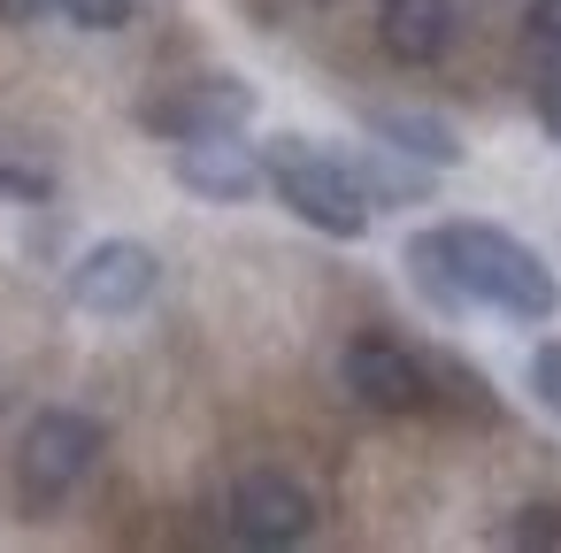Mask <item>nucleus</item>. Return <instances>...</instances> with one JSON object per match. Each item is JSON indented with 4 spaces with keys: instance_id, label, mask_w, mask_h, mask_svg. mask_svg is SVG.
I'll return each mask as SVG.
<instances>
[{
    "instance_id": "8",
    "label": "nucleus",
    "mask_w": 561,
    "mask_h": 553,
    "mask_svg": "<svg viewBox=\"0 0 561 553\" xmlns=\"http://www.w3.org/2000/svg\"><path fill=\"white\" fill-rule=\"evenodd\" d=\"M231 530H239V545H262V553L300 545V538L316 530V499H308V484L285 476V469H247V476L231 484Z\"/></svg>"
},
{
    "instance_id": "5",
    "label": "nucleus",
    "mask_w": 561,
    "mask_h": 553,
    "mask_svg": "<svg viewBox=\"0 0 561 553\" xmlns=\"http://www.w3.org/2000/svg\"><path fill=\"white\" fill-rule=\"evenodd\" d=\"M339 384H346V400H362L369 415H423V407H438L431 354H415V346H400V338H385V331L346 338Z\"/></svg>"
},
{
    "instance_id": "11",
    "label": "nucleus",
    "mask_w": 561,
    "mask_h": 553,
    "mask_svg": "<svg viewBox=\"0 0 561 553\" xmlns=\"http://www.w3.org/2000/svg\"><path fill=\"white\" fill-rule=\"evenodd\" d=\"M369 131H377L385 147H400L408 162H423V170H454V162H461V131H454L446 116H431V108H377Z\"/></svg>"
},
{
    "instance_id": "1",
    "label": "nucleus",
    "mask_w": 561,
    "mask_h": 553,
    "mask_svg": "<svg viewBox=\"0 0 561 553\" xmlns=\"http://www.w3.org/2000/svg\"><path fill=\"white\" fill-rule=\"evenodd\" d=\"M408 277H415V292L438 315L492 308L507 323H546L561 308L553 269L515 231H500V223H438V231H415L408 239Z\"/></svg>"
},
{
    "instance_id": "16",
    "label": "nucleus",
    "mask_w": 561,
    "mask_h": 553,
    "mask_svg": "<svg viewBox=\"0 0 561 553\" xmlns=\"http://www.w3.org/2000/svg\"><path fill=\"white\" fill-rule=\"evenodd\" d=\"M0 200L39 208V200H55V177H47V170H16V162H0Z\"/></svg>"
},
{
    "instance_id": "18",
    "label": "nucleus",
    "mask_w": 561,
    "mask_h": 553,
    "mask_svg": "<svg viewBox=\"0 0 561 553\" xmlns=\"http://www.w3.org/2000/svg\"><path fill=\"white\" fill-rule=\"evenodd\" d=\"M308 9H331V0H308Z\"/></svg>"
},
{
    "instance_id": "2",
    "label": "nucleus",
    "mask_w": 561,
    "mask_h": 553,
    "mask_svg": "<svg viewBox=\"0 0 561 553\" xmlns=\"http://www.w3.org/2000/svg\"><path fill=\"white\" fill-rule=\"evenodd\" d=\"M262 162H270V193H277L308 231H323V239H362V231H369L377 200L362 193V177H354V162H346L339 147H316V139H270Z\"/></svg>"
},
{
    "instance_id": "13",
    "label": "nucleus",
    "mask_w": 561,
    "mask_h": 553,
    "mask_svg": "<svg viewBox=\"0 0 561 553\" xmlns=\"http://www.w3.org/2000/svg\"><path fill=\"white\" fill-rule=\"evenodd\" d=\"M55 16L70 32H124L139 16V0H55Z\"/></svg>"
},
{
    "instance_id": "12",
    "label": "nucleus",
    "mask_w": 561,
    "mask_h": 553,
    "mask_svg": "<svg viewBox=\"0 0 561 553\" xmlns=\"http://www.w3.org/2000/svg\"><path fill=\"white\" fill-rule=\"evenodd\" d=\"M346 162H354V177H362V193H369L377 208H385V200H423V193H431V177H438V170L408 162V154H400V147H385V139H377L369 154H346Z\"/></svg>"
},
{
    "instance_id": "15",
    "label": "nucleus",
    "mask_w": 561,
    "mask_h": 553,
    "mask_svg": "<svg viewBox=\"0 0 561 553\" xmlns=\"http://www.w3.org/2000/svg\"><path fill=\"white\" fill-rule=\"evenodd\" d=\"M530 392H538V407H546V415H561V338L530 346Z\"/></svg>"
},
{
    "instance_id": "17",
    "label": "nucleus",
    "mask_w": 561,
    "mask_h": 553,
    "mask_svg": "<svg viewBox=\"0 0 561 553\" xmlns=\"http://www.w3.org/2000/svg\"><path fill=\"white\" fill-rule=\"evenodd\" d=\"M55 16V0H0V24H39Z\"/></svg>"
},
{
    "instance_id": "7",
    "label": "nucleus",
    "mask_w": 561,
    "mask_h": 553,
    "mask_svg": "<svg viewBox=\"0 0 561 553\" xmlns=\"http://www.w3.org/2000/svg\"><path fill=\"white\" fill-rule=\"evenodd\" d=\"M170 177L193 193V200H216V208H239L270 185V162L262 147H247L239 131H208V139H178L170 147Z\"/></svg>"
},
{
    "instance_id": "3",
    "label": "nucleus",
    "mask_w": 561,
    "mask_h": 553,
    "mask_svg": "<svg viewBox=\"0 0 561 553\" xmlns=\"http://www.w3.org/2000/svg\"><path fill=\"white\" fill-rule=\"evenodd\" d=\"M108 453V430L78 407H39L16 438V499L24 515H55Z\"/></svg>"
},
{
    "instance_id": "10",
    "label": "nucleus",
    "mask_w": 561,
    "mask_h": 553,
    "mask_svg": "<svg viewBox=\"0 0 561 553\" xmlns=\"http://www.w3.org/2000/svg\"><path fill=\"white\" fill-rule=\"evenodd\" d=\"M523 78L546 108V131H561V0H530L523 16Z\"/></svg>"
},
{
    "instance_id": "9",
    "label": "nucleus",
    "mask_w": 561,
    "mask_h": 553,
    "mask_svg": "<svg viewBox=\"0 0 561 553\" xmlns=\"http://www.w3.org/2000/svg\"><path fill=\"white\" fill-rule=\"evenodd\" d=\"M377 47L400 70H431L454 47V0H377Z\"/></svg>"
},
{
    "instance_id": "6",
    "label": "nucleus",
    "mask_w": 561,
    "mask_h": 553,
    "mask_svg": "<svg viewBox=\"0 0 561 553\" xmlns=\"http://www.w3.org/2000/svg\"><path fill=\"white\" fill-rule=\"evenodd\" d=\"M154 285H162V254L139 246V239H101L70 269V300L85 315H139L154 300Z\"/></svg>"
},
{
    "instance_id": "14",
    "label": "nucleus",
    "mask_w": 561,
    "mask_h": 553,
    "mask_svg": "<svg viewBox=\"0 0 561 553\" xmlns=\"http://www.w3.org/2000/svg\"><path fill=\"white\" fill-rule=\"evenodd\" d=\"M507 545H553L561 553V507L553 499H530V507H515V522L500 530Z\"/></svg>"
},
{
    "instance_id": "4",
    "label": "nucleus",
    "mask_w": 561,
    "mask_h": 553,
    "mask_svg": "<svg viewBox=\"0 0 561 553\" xmlns=\"http://www.w3.org/2000/svg\"><path fill=\"white\" fill-rule=\"evenodd\" d=\"M131 116H139V131L162 139V147H178V139H208V131H247V116H254V85L231 78V70H201V78H170V85H154Z\"/></svg>"
}]
</instances>
